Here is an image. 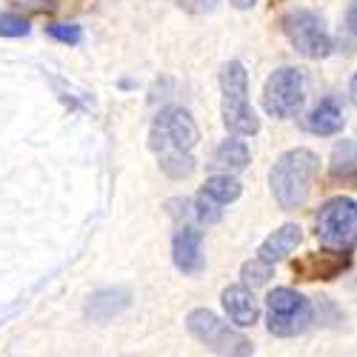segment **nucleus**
<instances>
[{
  "label": "nucleus",
  "instance_id": "nucleus-11",
  "mask_svg": "<svg viewBox=\"0 0 357 357\" xmlns=\"http://www.w3.org/2000/svg\"><path fill=\"white\" fill-rule=\"evenodd\" d=\"M220 301H223V309H226L229 320L234 326H241V329H249V326H255L260 320V303H257L255 291L246 283L223 289Z\"/></svg>",
  "mask_w": 357,
  "mask_h": 357
},
{
  "label": "nucleus",
  "instance_id": "nucleus-24",
  "mask_svg": "<svg viewBox=\"0 0 357 357\" xmlns=\"http://www.w3.org/2000/svg\"><path fill=\"white\" fill-rule=\"evenodd\" d=\"M229 3H231L234 9H252V6L257 3V0H229Z\"/></svg>",
  "mask_w": 357,
  "mask_h": 357
},
{
  "label": "nucleus",
  "instance_id": "nucleus-5",
  "mask_svg": "<svg viewBox=\"0 0 357 357\" xmlns=\"http://www.w3.org/2000/svg\"><path fill=\"white\" fill-rule=\"evenodd\" d=\"M314 234L326 249L351 252L357 243V200L343 195L326 200L314 218Z\"/></svg>",
  "mask_w": 357,
  "mask_h": 357
},
{
  "label": "nucleus",
  "instance_id": "nucleus-6",
  "mask_svg": "<svg viewBox=\"0 0 357 357\" xmlns=\"http://www.w3.org/2000/svg\"><path fill=\"white\" fill-rule=\"evenodd\" d=\"M312 323V303L301 291L289 286H278L266 297V329L275 337L303 335Z\"/></svg>",
  "mask_w": 357,
  "mask_h": 357
},
{
  "label": "nucleus",
  "instance_id": "nucleus-17",
  "mask_svg": "<svg viewBox=\"0 0 357 357\" xmlns=\"http://www.w3.org/2000/svg\"><path fill=\"white\" fill-rule=\"evenodd\" d=\"M206 197H212L218 206H226L229 203H234L237 197L243 195V183L237 181V177H231V172H226V174H212L209 181L203 183V189H200Z\"/></svg>",
  "mask_w": 357,
  "mask_h": 357
},
{
  "label": "nucleus",
  "instance_id": "nucleus-2",
  "mask_svg": "<svg viewBox=\"0 0 357 357\" xmlns=\"http://www.w3.org/2000/svg\"><path fill=\"white\" fill-rule=\"evenodd\" d=\"M320 172V158L312 149H289L269 172V186L283 212H294L309 200L312 183Z\"/></svg>",
  "mask_w": 357,
  "mask_h": 357
},
{
  "label": "nucleus",
  "instance_id": "nucleus-20",
  "mask_svg": "<svg viewBox=\"0 0 357 357\" xmlns=\"http://www.w3.org/2000/svg\"><path fill=\"white\" fill-rule=\"evenodd\" d=\"M46 35L57 43H69V46H77L83 40L80 26H72V23H52V26H46Z\"/></svg>",
  "mask_w": 357,
  "mask_h": 357
},
{
  "label": "nucleus",
  "instance_id": "nucleus-16",
  "mask_svg": "<svg viewBox=\"0 0 357 357\" xmlns=\"http://www.w3.org/2000/svg\"><path fill=\"white\" fill-rule=\"evenodd\" d=\"M249 160H252L249 146H246L243 140H237V135H234V137H226V140L215 149V163H212V166L226 169V172H243V169L249 166Z\"/></svg>",
  "mask_w": 357,
  "mask_h": 357
},
{
  "label": "nucleus",
  "instance_id": "nucleus-14",
  "mask_svg": "<svg viewBox=\"0 0 357 357\" xmlns=\"http://www.w3.org/2000/svg\"><path fill=\"white\" fill-rule=\"evenodd\" d=\"M129 291L126 289H100L89 297L86 303V314L92 317L95 323H109L112 317H117L121 312L129 309Z\"/></svg>",
  "mask_w": 357,
  "mask_h": 357
},
{
  "label": "nucleus",
  "instance_id": "nucleus-18",
  "mask_svg": "<svg viewBox=\"0 0 357 357\" xmlns=\"http://www.w3.org/2000/svg\"><path fill=\"white\" fill-rule=\"evenodd\" d=\"M272 269H275L272 263H266V260H260V257H252L249 263H243L241 278H243V283H246L249 289H257V286H266V283H269Z\"/></svg>",
  "mask_w": 357,
  "mask_h": 357
},
{
  "label": "nucleus",
  "instance_id": "nucleus-23",
  "mask_svg": "<svg viewBox=\"0 0 357 357\" xmlns=\"http://www.w3.org/2000/svg\"><path fill=\"white\" fill-rule=\"evenodd\" d=\"M349 98H351V103H354V109H357V72H354L351 80H349Z\"/></svg>",
  "mask_w": 357,
  "mask_h": 357
},
{
  "label": "nucleus",
  "instance_id": "nucleus-21",
  "mask_svg": "<svg viewBox=\"0 0 357 357\" xmlns=\"http://www.w3.org/2000/svg\"><path fill=\"white\" fill-rule=\"evenodd\" d=\"M29 35V20L20 15H0V38H26Z\"/></svg>",
  "mask_w": 357,
  "mask_h": 357
},
{
  "label": "nucleus",
  "instance_id": "nucleus-12",
  "mask_svg": "<svg viewBox=\"0 0 357 357\" xmlns=\"http://www.w3.org/2000/svg\"><path fill=\"white\" fill-rule=\"evenodd\" d=\"M301 243H303V229L297 226V223H283L280 229H275V231L260 243L257 257L275 266V263L286 260V257H289L297 246H301Z\"/></svg>",
  "mask_w": 357,
  "mask_h": 357
},
{
  "label": "nucleus",
  "instance_id": "nucleus-19",
  "mask_svg": "<svg viewBox=\"0 0 357 357\" xmlns=\"http://www.w3.org/2000/svg\"><path fill=\"white\" fill-rule=\"evenodd\" d=\"M192 206H195V218L200 223H218L223 218V206H218L212 197H206L203 192H197V197L192 200Z\"/></svg>",
  "mask_w": 357,
  "mask_h": 357
},
{
  "label": "nucleus",
  "instance_id": "nucleus-15",
  "mask_svg": "<svg viewBox=\"0 0 357 357\" xmlns=\"http://www.w3.org/2000/svg\"><path fill=\"white\" fill-rule=\"evenodd\" d=\"M329 174H332L335 183L357 189V143L343 140V143L335 146L332 163H329Z\"/></svg>",
  "mask_w": 357,
  "mask_h": 357
},
{
  "label": "nucleus",
  "instance_id": "nucleus-9",
  "mask_svg": "<svg viewBox=\"0 0 357 357\" xmlns=\"http://www.w3.org/2000/svg\"><path fill=\"white\" fill-rule=\"evenodd\" d=\"M351 266V255L340 249H326V252H312L291 263V272L297 280H335Z\"/></svg>",
  "mask_w": 357,
  "mask_h": 357
},
{
  "label": "nucleus",
  "instance_id": "nucleus-7",
  "mask_svg": "<svg viewBox=\"0 0 357 357\" xmlns=\"http://www.w3.org/2000/svg\"><path fill=\"white\" fill-rule=\"evenodd\" d=\"M280 29L289 38V43L294 46V52L309 57V61H323V57H329L332 49H335L332 35H329V29H326L323 17L312 9L286 12L280 17Z\"/></svg>",
  "mask_w": 357,
  "mask_h": 357
},
{
  "label": "nucleus",
  "instance_id": "nucleus-3",
  "mask_svg": "<svg viewBox=\"0 0 357 357\" xmlns=\"http://www.w3.org/2000/svg\"><path fill=\"white\" fill-rule=\"evenodd\" d=\"M220 117L223 126L237 137L260 132V117L249 103V72L241 61H229L220 69Z\"/></svg>",
  "mask_w": 357,
  "mask_h": 357
},
{
  "label": "nucleus",
  "instance_id": "nucleus-4",
  "mask_svg": "<svg viewBox=\"0 0 357 357\" xmlns=\"http://www.w3.org/2000/svg\"><path fill=\"white\" fill-rule=\"evenodd\" d=\"M186 329L189 335L203 343L215 354H231V357H249L255 354V346L249 337H243L237 329H231L229 323H223L215 312L209 309H192L186 314Z\"/></svg>",
  "mask_w": 357,
  "mask_h": 357
},
{
  "label": "nucleus",
  "instance_id": "nucleus-22",
  "mask_svg": "<svg viewBox=\"0 0 357 357\" xmlns=\"http://www.w3.org/2000/svg\"><path fill=\"white\" fill-rule=\"evenodd\" d=\"M346 26H349V32L357 38V0L346 9Z\"/></svg>",
  "mask_w": 357,
  "mask_h": 357
},
{
  "label": "nucleus",
  "instance_id": "nucleus-13",
  "mask_svg": "<svg viewBox=\"0 0 357 357\" xmlns=\"http://www.w3.org/2000/svg\"><path fill=\"white\" fill-rule=\"evenodd\" d=\"M306 132L309 135H317V137H332L337 132H343L346 126V114H343V106L337 98H323L306 117Z\"/></svg>",
  "mask_w": 357,
  "mask_h": 357
},
{
  "label": "nucleus",
  "instance_id": "nucleus-1",
  "mask_svg": "<svg viewBox=\"0 0 357 357\" xmlns=\"http://www.w3.org/2000/svg\"><path fill=\"white\" fill-rule=\"evenodd\" d=\"M200 140L195 117L183 106H166L155 114L149 129V149L155 152L158 166L172 181H186L195 172V146Z\"/></svg>",
  "mask_w": 357,
  "mask_h": 357
},
{
  "label": "nucleus",
  "instance_id": "nucleus-8",
  "mask_svg": "<svg viewBox=\"0 0 357 357\" xmlns=\"http://www.w3.org/2000/svg\"><path fill=\"white\" fill-rule=\"evenodd\" d=\"M306 103V75L301 69L283 66L269 75L263 86V109L278 121H289V117L301 114Z\"/></svg>",
  "mask_w": 357,
  "mask_h": 357
},
{
  "label": "nucleus",
  "instance_id": "nucleus-10",
  "mask_svg": "<svg viewBox=\"0 0 357 357\" xmlns=\"http://www.w3.org/2000/svg\"><path fill=\"white\" fill-rule=\"evenodd\" d=\"M172 260L174 269L183 275H200L206 269V257H203V231L197 226L183 223L174 231L172 241Z\"/></svg>",
  "mask_w": 357,
  "mask_h": 357
},
{
  "label": "nucleus",
  "instance_id": "nucleus-25",
  "mask_svg": "<svg viewBox=\"0 0 357 357\" xmlns=\"http://www.w3.org/2000/svg\"><path fill=\"white\" fill-rule=\"evenodd\" d=\"M272 3H286V0H272Z\"/></svg>",
  "mask_w": 357,
  "mask_h": 357
}]
</instances>
